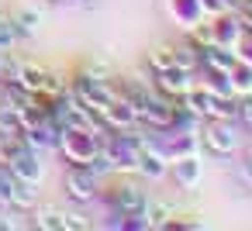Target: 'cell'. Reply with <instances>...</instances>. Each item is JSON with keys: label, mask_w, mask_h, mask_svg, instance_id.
Wrapping results in <instances>:
<instances>
[{"label": "cell", "mask_w": 252, "mask_h": 231, "mask_svg": "<svg viewBox=\"0 0 252 231\" xmlns=\"http://www.w3.org/2000/svg\"><path fill=\"white\" fill-rule=\"evenodd\" d=\"M87 228H90L87 217H80L73 210H63V231H87Z\"/></svg>", "instance_id": "obj_22"}, {"label": "cell", "mask_w": 252, "mask_h": 231, "mask_svg": "<svg viewBox=\"0 0 252 231\" xmlns=\"http://www.w3.org/2000/svg\"><path fill=\"white\" fill-rule=\"evenodd\" d=\"M135 176H142V179H149V183H159V179H166V176H169V159L162 155V148H159V142H156V138H152L149 145H142Z\"/></svg>", "instance_id": "obj_5"}, {"label": "cell", "mask_w": 252, "mask_h": 231, "mask_svg": "<svg viewBox=\"0 0 252 231\" xmlns=\"http://www.w3.org/2000/svg\"><path fill=\"white\" fill-rule=\"evenodd\" d=\"M87 166L94 169V176H97V179H107V176H114V173H118V166H114V155H111V148H107L104 142H100V148L94 152V159H90Z\"/></svg>", "instance_id": "obj_16"}, {"label": "cell", "mask_w": 252, "mask_h": 231, "mask_svg": "<svg viewBox=\"0 0 252 231\" xmlns=\"http://www.w3.org/2000/svg\"><path fill=\"white\" fill-rule=\"evenodd\" d=\"M200 148L211 152L214 159H228L238 152V131H235V121H221V117H211L200 124Z\"/></svg>", "instance_id": "obj_2"}, {"label": "cell", "mask_w": 252, "mask_h": 231, "mask_svg": "<svg viewBox=\"0 0 252 231\" xmlns=\"http://www.w3.org/2000/svg\"><path fill=\"white\" fill-rule=\"evenodd\" d=\"M238 59H245V62L252 66V35H245V38L238 42Z\"/></svg>", "instance_id": "obj_26"}, {"label": "cell", "mask_w": 252, "mask_h": 231, "mask_svg": "<svg viewBox=\"0 0 252 231\" xmlns=\"http://www.w3.org/2000/svg\"><path fill=\"white\" fill-rule=\"evenodd\" d=\"M238 179L252 190V159H242V162H238Z\"/></svg>", "instance_id": "obj_25"}, {"label": "cell", "mask_w": 252, "mask_h": 231, "mask_svg": "<svg viewBox=\"0 0 252 231\" xmlns=\"http://www.w3.org/2000/svg\"><path fill=\"white\" fill-rule=\"evenodd\" d=\"M204 176V162H200V152L193 155H183V159H173L169 162V179L180 186V190H193Z\"/></svg>", "instance_id": "obj_9"}, {"label": "cell", "mask_w": 252, "mask_h": 231, "mask_svg": "<svg viewBox=\"0 0 252 231\" xmlns=\"http://www.w3.org/2000/svg\"><path fill=\"white\" fill-rule=\"evenodd\" d=\"M145 217H149V228H159V231H166V224H169L173 210H169L166 203H159V200H152V197H149V203H145Z\"/></svg>", "instance_id": "obj_19"}, {"label": "cell", "mask_w": 252, "mask_h": 231, "mask_svg": "<svg viewBox=\"0 0 252 231\" xmlns=\"http://www.w3.org/2000/svg\"><path fill=\"white\" fill-rule=\"evenodd\" d=\"M11 21H14V31H18V42H28L38 35V25H42V14L35 7H18L11 11Z\"/></svg>", "instance_id": "obj_13"}, {"label": "cell", "mask_w": 252, "mask_h": 231, "mask_svg": "<svg viewBox=\"0 0 252 231\" xmlns=\"http://www.w3.org/2000/svg\"><path fill=\"white\" fill-rule=\"evenodd\" d=\"M4 56H7V52H0V69H4Z\"/></svg>", "instance_id": "obj_29"}, {"label": "cell", "mask_w": 252, "mask_h": 231, "mask_svg": "<svg viewBox=\"0 0 252 231\" xmlns=\"http://www.w3.org/2000/svg\"><path fill=\"white\" fill-rule=\"evenodd\" d=\"M100 135H94L90 128H63L59 131V155L69 162V166H87L94 159V152L100 148Z\"/></svg>", "instance_id": "obj_1"}, {"label": "cell", "mask_w": 252, "mask_h": 231, "mask_svg": "<svg viewBox=\"0 0 252 231\" xmlns=\"http://www.w3.org/2000/svg\"><path fill=\"white\" fill-rule=\"evenodd\" d=\"M228 80H231V90L242 97V93H252V66L245 59H238L231 69H228Z\"/></svg>", "instance_id": "obj_17"}, {"label": "cell", "mask_w": 252, "mask_h": 231, "mask_svg": "<svg viewBox=\"0 0 252 231\" xmlns=\"http://www.w3.org/2000/svg\"><path fill=\"white\" fill-rule=\"evenodd\" d=\"M52 4H76V0H52Z\"/></svg>", "instance_id": "obj_27"}, {"label": "cell", "mask_w": 252, "mask_h": 231, "mask_svg": "<svg viewBox=\"0 0 252 231\" xmlns=\"http://www.w3.org/2000/svg\"><path fill=\"white\" fill-rule=\"evenodd\" d=\"M63 186H66V197H69L73 203H90V200L100 197V179L94 176L90 166H69Z\"/></svg>", "instance_id": "obj_3"}, {"label": "cell", "mask_w": 252, "mask_h": 231, "mask_svg": "<svg viewBox=\"0 0 252 231\" xmlns=\"http://www.w3.org/2000/svg\"><path fill=\"white\" fill-rule=\"evenodd\" d=\"M18 179H25V183H35V186H42V179H45V166H42V152H35V148H21L14 159H11V166H7Z\"/></svg>", "instance_id": "obj_8"}, {"label": "cell", "mask_w": 252, "mask_h": 231, "mask_svg": "<svg viewBox=\"0 0 252 231\" xmlns=\"http://www.w3.org/2000/svg\"><path fill=\"white\" fill-rule=\"evenodd\" d=\"M14 45H18L14 21H11V14H0V52H11Z\"/></svg>", "instance_id": "obj_20"}, {"label": "cell", "mask_w": 252, "mask_h": 231, "mask_svg": "<svg viewBox=\"0 0 252 231\" xmlns=\"http://www.w3.org/2000/svg\"><path fill=\"white\" fill-rule=\"evenodd\" d=\"M238 121L252 131V93H242L238 97Z\"/></svg>", "instance_id": "obj_24"}, {"label": "cell", "mask_w": 252, "mask_h": 231, "mask_svg": "<svg viewBox=\"0 0 252 231\" xmlns=\"http://www.w3.org/2000/svg\"><path fill=\"white\" fill-rule=\"evenodd\" d=\"M173 66H176V59H173V45H156V49L145 52V69H149V76L166 73V69H173Z\"/></svg>", "instance_id": "obj_15"}, {"label": "cell", "mask_w": 252, "mask_h": 231, "mask_svg": "<svg viewBox=\"0 0 252 231\" xmlns=\"http://www.w3.org/2000/svg\"><path fill=\"white\" fill-rule=\"evenodd\" d=\"M32 228H38V231H63V210L59 207H52V203H35L32 207Z\"/></svg>", "instance_id": "obj_14"}, {"label": "cell", "mask_w": 252, "mask_h": 231, "mask_svg": "<svg viewBox=\"0 0 252 231\" xmlns=\"http://www.w3.org/2000/svg\"><path fill=\"white\" fill-rule=\"evenodd\" d=\"M104 117H107L111 131H128V128L138 124V111H135V104L125 100V97H114V104L104 111Z\"/></svg>", "instance_id": "obj_11"}, {"label": "cell", "mask_w": 252, "mask_h": 231, "mask_svg": "<svg viewBox=\"0 0 252 231\" xmlns=\"http://www.w3.org/2000/svg\"><path fill=\"white\" fill-rule=\"evenodd\" d=\"M45 66L42 62H32V59H25V69H21V83L18 87H25V90H32V93H38L42 90V83H45Z\"/></svg>", "instance_id": "obj_18"}, {"label": "cell", "mask_w": 252, "mask_h": 231, "mask_svg": "<svg viewBox=\"0 0 252 231\" xmlns=\"http://www.w3.org/2000/svg\"><path fill=\"white\" fill-rule=\"evenodd\" d=\"M169 18L180 25V28H193L197 21H204V4L200 0H169Z\"/></svg>", "instance_id": "obj_12"}, {"label": "cell", "mask_w": 252, "mask_h": 231, "mask_svg": "<svg viewBox=\"0 0 252 231\" xmlns=\"http://www.w3.org/2000/svg\"><path fill=\"white\" fill-rule=\"evenodd\" d=\"M162 155L173 162V159H183V155H193L200 152V128H187V131H166V142H159Z\"/></svg>", "instance_id": "obj_6"}, {"label": "cell", "mask_w": 252, "mask_h": 231, "mask_svg": "<svg viewBox=\"0 0 252 231\" xmlns=\"http://www.w3.org/2000/svg\"><path fill=\"white\" fill-rule=\"evenodd\" d=\"M197 228H207L197 214H180V217H169L166 231H197Z\"/></svg>", "instance_id": "obj_21"}, {"label": "cell", "mask_w": 252, "mask_h": 231, "mask_svg": "<svg viewBox=\"0 0 252 231\" xmlns=\"http://www.w3.org/2000/svg\"><path fill=\"white\" fill-rule=\"evenodd\" d=\"M211 28H214V42H218V45H228V49H238V42L245 38V25H242L238 11L214 14V18H211Z\"/></svg>", "instance_id": "obj_7"}, {"label": "cell", "mask_w": 252, "mask_h": 231, "mask_svg": "<svg viewBox=\"0 0 252 231\" xmlns=\"http://www.w3.org/2000/svg\"><path fill=\"white\" fill-rule=\"evenodd\" d=\"M35 203H38V186L14 176V183H11V190H7V197H4V207H11V210H18V214H28Z\"/></svg>", "instance_id": "obj_10"}, {"label": "cell", "mask_w": 252, "mask_h": 231, "mask_svg": "<svg viewBox=\"0 0 252 231\" xmlns=\"http://www.w3.org/2000/svg\"><path fill=\"white\" fill-rule=\"evenodd\" d=\"M4 210V217H0V228L4 231H21V228H28V221H18V210H11V207H0Z\"/></svg>", "instance_id": "obj_23"}, {"label": "cell", "mask_w": 252, "mask_h": 231, "mask_svg": "<svg viewBox=\"0 0 252 231\" xmlns=\"http://www.w3.org/2000/svg\"><path fill=\"white\" fill-rule=\"evenodd\" d=\"M242 159H252V145H249V148H245V155H242Z\"/></svg>", "instance_id": "obj_28"}, {"label": "cell", "mask_w": 252, "mask_h": 231, "mask_svg": "<svg viewBox=\"0 0 252 231\" xmlns=\"http://www.w3.org/2000/svg\"><path fill=\"white\" fill-rule=\"evenodd\" d=\"M145 203H149V193L138 190L135 183H118L107 190V207H118L125 217L131 214H145Z\"/></svg>", "instance_id": "obj_4"}]
</instances>
